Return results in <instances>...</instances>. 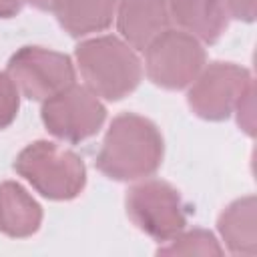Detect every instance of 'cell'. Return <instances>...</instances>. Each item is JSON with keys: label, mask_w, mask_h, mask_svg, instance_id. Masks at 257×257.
<instances>
[{"label": "cell", "mask_w": 257, "mask_h": 257, "mask_svg": "<svg viewBox=\"0 0 257 257\" xmlns=\"http://www.w3.org/2000/svg\"><path fill=\"white\" fill-rule=\"evenodd\" d=\"M163 161V137L145 116L118 114L102 141L96 167L114 181H141L151 177Z\"/></svg>", "instance_id": "6da1fadb"}, {"label": "cell", "mask_w": 257, "mask_h": 257, "mask_svg": "<svg viewBox=\"0 0 257 257\" xmlns=\"http://www.w3.org/2000/svg\"><path fill=\"white\" fill-rule=\"evenodd\" d=\"M76 64L84 86L106 100H120L131 94L143 74L133 46L116 36H96L76 46Z\"/></svg>", "instance_id": "7a4b0ae2"}, {"label": "cell", "mask_w": 257, "mask_h": 257, "mask_svg": "<svg viewBox=\"0 0 257 257\" xmlns=\"http://www.w3.org/2000/svg\"><path fill=\"white\" fill-rule=\"evenodd\" d=\"M14 169L40 195L52 201L74 199L86 183L82 159L48 141H36L20 151Z\"/></svg>", "instance_id": "3957f363"}, {"label": "cell", "mask_w": 257, "mask_h": 257, "mask_svg": "<svg viewBox=\"0 0 257 257\" xmlns=\"http://www.w3.org/2000/svg\"><path fill=\"white\" fill-rule=\"evenodd\" d=\"M205 66V48L185 30L167 28L145 48L147 76L171 90L189 86Z\"/></svg>", "instance_id": "277c9868"}, {"label": "cell", "mask_w": 257, "mask_h": 257, "mask_svg": "<svg viewBox=\"0 0 257 257\" xmlns=\"http://www.w3.org/2000/svg\"><path fill=\"white\" fill-rule=\"evenodd\" d=\"M126 213L131 221L149 237L169 241L187 225L183 201L169 183L141 179L126 193Z\"/></svg>", "instance_id": "5b68a950"}, {"label": "cell", "mask_w": 257, "mask_h": 257, "mask_svg": "<svg viewBox=\"0 0 257 257\" xmlns=\"http://www.w3.org/2000/svg\"><path fill=\"white\" fill-rule=\"evenodd\" d=\"M106 108L98 96L80 84H68L54 96L42 100V122L54 137L80 143L92 137L104 122Z\"/></svg>", "instance_id": "8992f818"}, {"label": "cell", "mask_w": 257, "mask_h": 257, "mask_svg": "<svg viewBox=\"0 0 257 257\" xmlns=\"http://www.w3.org/2000/svg\"><path fill=\"white\" fill-rule=\"evenodd\" d=\"M8 74L20 94L32 100H46L74 82V66L62 52L24 46L12 54Z\"/></svg>", "instance_id": "52a82bcc"}, {"label": "cell", "mask_w": 257, "mask_h": 257, "mask_svg": "<svg viewBox=\"0 0 257 257\" xmlns=\"http://www.w3.org/2000/svg\"><path fill=\"white\" fill-rule=\"evenodd\" d=\"M253 82L247 68L231 62H213L203 66L197 78L189 84V106L193 112L207 120L227 118L247 86Z\"/></svg>", "instance_id": "ba28073f"}, {"label": "cell", "mask_w": 257, "mask_h": 257, "mask_svg": "<svg viewBox=\"0 0 257 257\" xmlns=\"http://www.w3.org/2000/svg\"><path fill=\"white\" fill-rule=\"evenodd\" d=\"M116 24L124 42L145 50L171 24L169 0H118Z\"/></svg>", "instance_id": "9c48e42d"}, {"label": "cell", "mask_w": 257, "mask_h": 257, "mask_svg": "<svg viewBox=\"0 0 257 257\" xmlns=\"http://www.w3.org/2000/svg\"><path fill=\"white\" fill-rule=\"evenodd\" d=\"M169 14L181 30L205 42H215L229 22L225 0H169Z\"/></svg>", "instance_id": "30bf717a"}, {"label": "cell", "mask_w": 257, "mask_h": 257, "mask_svg": "<svg viewBox=\"0 0 257 257\" xmlns=\"http://www.w3.org/2000/svg\"><path fill=\"white\" fill-rule=\"evenodd\" d=\"M118 0H54L52 12L70 36H86L108 28Z\"/></svg>", "instance_id": "8fae6325"}, {"label": "cell", "mask_w": 257, "mask_h": 257, "mask_svg": "<svg viewBox=\"0 0 257 257\" xmlns=\"http://www.w3.org/2000/svg\"><path fill=\"white\" fill-rule=\"evenodd\" d=\"M42 223L40 205L18 183H0V231L8 237H28Z\"/></svg>", "instance_id": "7c38bea8"}, {"label": "cell", "mask_w": 257, "mask_h": 257, "mask_svg": "<svg viewBox=\"0 0 257 257\" xmlns=\"http://www.w3.org/2000/svg\"><path fill=\"white\" fill-rule=\"evenodd\" d=\"M257 201L253 195L237 199L231 203L219 217V233L235 255H249L257 253Z\"/></svg>", "instance_id": "4fadbf2b"}, {"label": "cell", "mask_w": 257, "mask_h": 257, "mask_svg": "<svg viewBox=\"0 0 257 257\" xmlns=\"http://www.w3.org/2000/svg\"><path fill=\"white\" fill-rule=\"evenodd\" d=\"M223 253L219 241L213 237V233L203 229L193 231H181L173 239H169L167 247L159 249V255H209L219 257Z\"/></svg>", "instance_id": "5bb4252c"}, {"label": "cell", "mask_w": 257, "mask_h": 257, "mask_svg": "<svg viewBox=\"0 0 257 257\" xmlns=\"http://www.w3.org/2000/svg\"><path fill=\"white\" fill-rule=\"evenodd\" d=\"M20 92L8 72H0V128L12 124L18 114Z\"/></svg>", "instance_id": "9a60e30c"}, {"label": "cell", "mask_w": 257, "mask_h": 257, "mask_svg": "<svg viewBox=\"0 0 257 257\" xmlns=\"http://www.w3.org/2000/svg\"><path fill=\"white\" fill-rule=\"evenodd\" d=\"M253 82L247 86V90L243 92V96L239 98L235 110H237V118H239V124L249 133L253 135Z\"/></svg>", "instance_id": "2e32d148"}, {"label": "cell", "mask_w": 257, "mask_h": 257, "mask_svg": "<svg viewBox=\"0 0 257 257\" xmlns=\"http://www.w3.org/2000/svg\"><path fill=\"white\" fill-rule=\"evenodd\" d=\"M227 12L233 18L251 22L255 18V0H225Z\"/></svg>", "instance_id": "e0dca14e"}, {"label": "cell", "mask_w": 257, "mask_h": 257, "mask_svg": "<svg viewBox=\"0 0 257 257\" xmlns=\"http://www.w3.org/2000/svg\"><path fill=\"white\" fill-rule=\"evenodd\" d=\"M22 6V0H0V18L14 16Z\"/></svg>", "instance_id": "ac0fdd59"}, {"label": "cell", "mask_w": 257, "mask_h": 257, "mask_svg": "<svg viewBox=\"0 0 257 257\" xmlns=\"http://www.w3.org/2000/svg\"><path fill=\"white\" fill-rule=\"evenodd\" d=\"M22 2H28L40 10H52V4H54V0H22Z\"/></svg>", "instance_id": "d6986e66"}]
</instances>
